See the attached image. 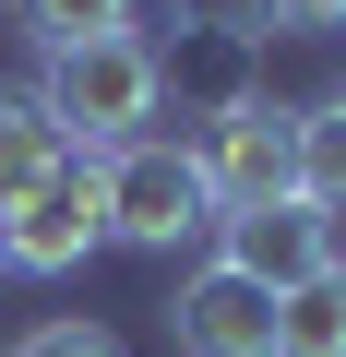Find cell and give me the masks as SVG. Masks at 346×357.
<instances>
[{
    "label": "cell",
    "mask_w": 346,
    "mask_h": 357,
    "mask_svg": "<svg viewBox=\"0 0 346 357\" xmlns=\"http://www.w3.org/2000/svg\"><path fill=\"white\" fill-rule=\"evenodd\" d=\"M298 203H322V215L346 227V107H334V96L298 107Z\"/></svg>",
    "instance_id": "11"
},
{
    "label": "cell",
    "mask_w": 346,
    "mask_h": 357,
    "mask_svg": "<svg viewBox=\"0 0 346 357\" xmlns=\"http://www.w3.org/2000/svg\"><path fill=\"white\" fill-rule=\"evenodd\" d=\"M192 167H203V191H215V227L227 215H263V203H298V107L251 96L239 119L192 131Z\"/></svg>",
    "instance_id": "3"
},
{
    "label": "cell",
    "mask_w": 346,
    "mask_h": 357,
    "mask_svg": "<svg viewBox=\"0 0 346 357\" xmlns=\"http://www.w3.org/2000/svg\"><path fill=\"white\" fill-rule=\"evenodd\" d=\"M108 250V191H96V155H72L60 178H36V191L0 215V262L13 274H72Z\"/></svg>",
    "instance_id": "4"
},
{
    "label": "cell",
    "mask_w": 346,
    "mask_h": 357,
    "mask_svg": "<svg viewBox=\"0 0 346 357\" xmlns=\"http://www.w3.org/2000/svg\"><path fill=\"white\" fill-rule=\"evenodd\" d=\"M167 24H227V36H263V0H167Z\"/></svg>",
    "instance_id": "13"
},
{
    "label": "cell",
    "mask_w": 346,
    "mask_h": 357,
    "mask_svg": "<svg viewBox=\"0 0 346 357\" xmlns=\"http://www.w3.org/2000/svg\"><path fill=\"white\" fill-rule=\"evenodd\" d=\"M36 107L60 119L72 155H120V143H143V119H167V60H155L143 24L131 36H96V48H60L36 72Z\"/></svg>",
    "instance_id": "1"
},
{
    "label": "cell",
    "mask_w": 346,
    "mask_h": 357,
    "mask_svg": "<svg viewBox=\"0 0 346 357\" xmlns=\"http://www.w3.org/2000/svg\"><path fill=\"white\" fill-rule=\"evenodd\" d=\"M13 357H120V333L108 321H36V333H13Z\"/></svg>",
    "instance_id": "12"
},
{
    "label": "cell",
    "mask_w": 346,
    "mask_h": 357,
    "mask_svg": "<svg viewBox=\"0 0 346 357\" xmlns=\"http://www.w3.org/2000/svg\"><path fill=\"white\" fill-rule=\"evenodd\" d=\"M131 24H143V0H13V36H24L36 60L96 48V36H131Z\"/></svg>",
    "instance_id": "9"
},
{
    "label": "cell",
    "mask_w": 346,
    "mask_h": 357,
    "mask_svg": "<svg viewBox=\"0 0 346 357\" xmlns=\"http://www.w3.org/2000/svg\"><path fill=\"white\" fill-rule=\"evenodd\" d=\"M275 357H346V262L310 274L298 298H275Z\"/></svg>",
    "instance_id": "10"
},
{
    "label": "cell",
    "mask_w": 346,
    "mask_h": 357,
    "mask_svg": "<svg viewBox=\"0 0 346 357\" xmlns=\"http://www.w3.org/2000/svg\"><path fill=\"white\" fill-rule=\"evenodd\" d=\"M334 107H346V84H334Z\"/></svg>",
    "instance_id": "15"
},
{
    "label": "cell",
    "mask_w": 346,
    "mask_h": 357,
    "mask_svg": "<svg viewBox=\"0 0 346 357\" xmlns=\"http://www.w3.org/2000/svg\"><path fill=\"white\" fill-rule=\"evenodd\" d=\"M72 167V143H60V119L36 107V96H0V215H13L36 178H60Z\"/></svg>",
    "instance_id": "8"
},
{
    "label": "cell",
    "mask_w": 346,
    "mask_h": 357,
    "mask_svg": "<svg viewBox=\"0 0 346 357\" xmlns=\"http://www.w3.org/2000/svg\"><path fill=\"white\" fill-rule=\"evenodd\" d=\"M215 238H227L215 262H239L263 298H298L310 274H334V262H346V227H334L322 203H263V215H227Z\"/></svg>",
    "instance_id": "5"
},
{
    "label": "cell",
    "mask_w": 346,
    "mask_h": 357,
    "mask_svg": "<svg viewBox=\"0 0 346 357\" xmlns=\"http://www.w3.org/2000/svg\"><path fill=\"white\" fill-rule=\"evenodd\" d=\"M96 191H108V238L120 250H192L215 227V191H203V167L180 131H143L120 155H96Z\"/></svg>",
    "instance_id": "2"
},
{
    "label": "cell",
    "mask_w": 346,
    "mask_h": 357,
    "mask_svg": "<svg viewBox=\"0 0 346 357\" xmlns=\"http://www.w3.org/2000/svg\"><path fill=\"white\" fill-rule=\"evenodd\" d=\"M167 333H180V357H275V298L239 262H203L167 298Z\"/></svg>",
    "instance_id": "6"
},
{
    "label": "cell",
    "mask_w": 346,
    "mask_h": 357,
    "mask_svg": "<svg viewBox=\"0 0 346 357\" xmlns=\"http://www.w3.org/2000/svg\"><path fill=\"white\" fill-rule=\"evenodd\" d=\"M346 0H263V36H334Z\"/></svg>",
    "instance_id": "14"
},
{
    "label": "cell",
    "mask_w": 346,
    "mask_h": 357,
    "mask_svg": "<svg viewBox=\"0 0 346 357\" xmlns=\"http://www.w3.org/2000/svg\"><path fill=\"white\" fill-rule=\"evenodd\" d=\"M155 60H167V96H180L192 131H215V119H239L263 96V36H227V24H192L180 48H155Z\"/></svg>",
    "instance_id": "7"
}]
</instances>
